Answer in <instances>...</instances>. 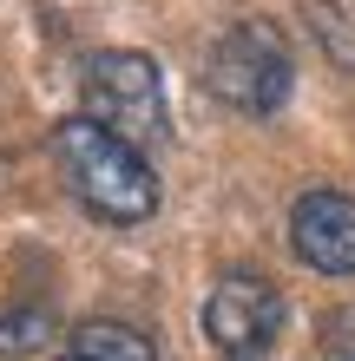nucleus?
<instances>
[{"instance_id":"f257e3e1","label":"nucleus","mask_w":355,"mask_h":361,"mask_svg":"<svg viewBox=\"0 0 355 361\" xmlns=\"http://www.w3.org/2000/svg\"><path fill=\"white\" fill-rule=\"evenodd\" d=\"M53 164H59V178H66V190L106 224H145L158 210L152 158H145L138 145H125L119 132L92 125L86 112L53 125Z\"/></svg>"},{"instance_id":"f03ea898","label":"nucleus","mask_w":355,"mask_h":361,"mask_svg":"<svg viewBox=\"0 0 355 361\" xmlns=\"http://www.w3.org/2000/svg\"><path fill=\"white\" fill-rule=\"evenodd\" d=\"M289 86H296V59H289V39L270 20H237L204 59V92L243 118H270L289 99Z\"/></svg>"},{"instance_id":"7ed1b4c3","label":"nucleus","mask_w":355,"mask_h":361,"mask_svg":"<svg viewBox=\"0 0 355 361\" xmlns=\"http://www.w3.org/2000/svg\"><path fill=\"white\" fill-rule=\"evenodd\" d=\"M79 99H86V118L119 132L125 145H158L164 138V79H158V59H145L132 47L119 53H99L86 79H79Z\"/></svg>"},{"instance_id":"20e7f679","label":"nucleus","mask_w":355,"mask_h":361,"mask_svg":"<svg viewBox=\"0 0 355 361\" xmlns=\"http://www.w3.org/2000/svg\"><path fill=\"white\" fill-rule=\"evenodd\" d=\"M277 329H283V289L270 276L231 269L204 295V342L224 361H263L270 342H277Z\"/></svg>"},{"instance_id":"39448f33","label":"nucleus","mask_w":355,"mask_h":361,"mask_svg":"<svg viewBox=\"0 0 355 361\" xmlns=\"http://www.w3.org/2000/svg\"><path fill=\"white\" fill-rule=\"evenodd\" d=\"M289 250L316 276H355V197L303 190L289 204Z\"/></svg>"},{"instance_id":"423d86ee","label":"nucleus","mask_w":355,"mask_h":361,"mask_svg":"<svg viewBox=\"0 0 355 361\" xmlns=\"http://www.w3.org/2000/svg\"><path fill=\"white\" fill-rule=\"evenodd\" d=\"M73 355H86V361H158L152 335H138L132 322H86L73 335Z\"/></svg>"},{"instance_id":"0eeeda50","label":"nucleus","mask_w":355,"mask_h":361,"mask_svg":"<svg viewBox=\"0 0 355 361\" xmlns=\"http://www.w3.org/2000/svg\"><path fill=\"white\" fill-rule=\"evenodd\" d=\"M303 20H309V33L323 39L329 66L355 79V20H349V13L336 7V0H303Z\"/></svg>"},{"instance_id":"6e6552de","label":"nucleus","mask_w":355,"mask_h":361,"mask_svg":"<svg viewBox=\"0 0 355 361\" xmlns=\"http://www.w3.org/2000/svg\"><path fill=\"white\" fill-rule=\"evenodd\" d=\"M47 342H53V309H40V302L0 309V355H40Z\"/></svg>"},{"instance_id":"1a4fd4ad","label":"nucleus","mask_w":355,"mask_h":361,"mask_svg":"<svg viewBox=\"0 0 355 361\" xmlns=\"http://www.w3.org/2000/svg\"><path fill=\"white\" fill-rule=\"evenodd\" d=\"M323 355H329V361H355V302L336 309V315L323 322Z\"/></svg>"},{"instance_id":"9d476101","label":"nucleus","mask_w":355,"mask_h":361,"mask_svg":"<svg viewBox=\"0 0 355 361\" xmlns=\"http://www.w3.org/2000/svg\"><path fill=\"white\" fill-rule=\"evenodd\" d=\"M59 361H86V355H59Z\"/></svg>"}]
</instances>
